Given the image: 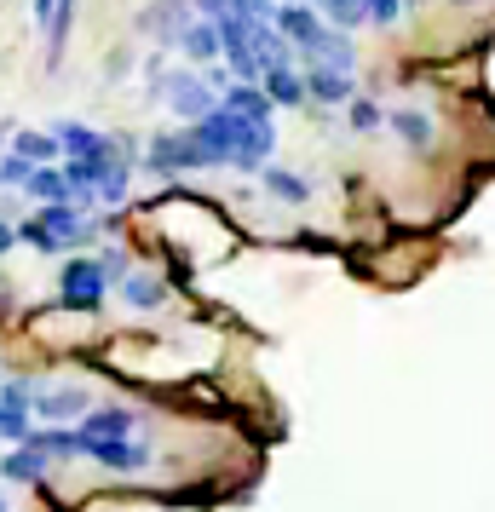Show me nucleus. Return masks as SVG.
Returning a JSON list of instances; mask_svg holds the SVG:
<instances>
[{
	"label": "nucleus",
	"mask_w": 495,
	"mask_h": 512,
	"mask_svg": "<svg viewBox=\"0 0 495 512\" xmlns=\"http://www.w3.org/2000/svg\"><path fill=\"white\" fill-rule=\"evenodd\" d=\"M87 231H93V225H81L70 208H47L35 225H24V242H35V248H47L52 254V248H64V242H81Z\"/></svg>",
	"instance_id": "nucleus-1"
},
{
	"label": "nucleus",
	"mask_w": 495,
	"mask_h": 512,
	"mask_svg": "<svg viewBox=\"0 0 495 512\" xmlns=\"http://www.w3.org/2000/svg\"><path fill=\"white\" fill-rule=\"evenodd\" d=\"M162 87H167V104L179 110V116H190L196 127L213 116V93L196 81V75H185V70H173V75H162Z\"/></svg>",
	"instance_id": "nucleus-2"
},
{
	"label": "nucleus",
	"mask_w": 495,
	"mask_h": 512,
	"mask_svg": "<svg viewBox=\"0 0 495 512\" xmlns=\"http://www.w3.org/2000/svg\"><path fill=\"white\" fill-rule=\"evenodd\" d=\"M98 294H104V271H98L93 259H70L64 265V305L70 311H93Z\"/></svg>",
	"instance_id": "nucleus-3"
},
{
	"label": "nucleus",
	"mask_w": 495,
	"mask_h": 512,
	"mask_svg": "<svg viewBox=\"0 0 495 512\" xmlns=\"http://www.w3.org/2000/svg\"><path fill=\"white\" fill-rule=\"evenodd\" d=\"M150 167H213V150L196 133H179V139H162L150 150Z\"/></svg>",
	"instance_id": "nucleus-4"
},
{
	"label": "nucleus",
	"mask_w": 495,
	"mask_h": 512,
	"mask_svg": "<svg viewBox=\"0 0 495 512\" xmlns=\"http://www.w3.org/2000/svg\"><path fill=\"white\" fill-rule=\"evenodd\" d=\"M133 432V409H98V415H87V426H81V438L87 443H116Z\"/></svg>",
	"instance_id": "nucleus-5"
},
{
	"label": "nucleus",
	"mask_w": 495,
	"mask_h": 512,
	"mask_svg": "<svg viewBox=\"0 0 495 512\" xmlns=\"http://www.w3.org/2000/svg\"><path fill=\"white\" fill-rule=\"evenodd\" d=\"M277 24H283V35H294L306 52H317V41H323V24L311 18L306 6H283V12H277Z\"/></svg>",
	"instance_id": "nucleus-6"
},
{
	"label": "nucleus",
	"mask_w": 495,
	"mask_h": 512,
	"mask_svg": "<svg viewBox=\"0 0 495 512\" xmlns=\"http://www.w3.org/2000/svg\"><path fill=\"white\" fill-rule=\"evenodd\" d=\"M87 455H93L98 466H116V472H139L144 466V449H133V443H87Z\"/></svg>",
	"instance_id": "nucleus-7"
},
{
	"label": "nucleus",
	"mask_w": 495,
	"mask_h": 512,
	"mask_svg": "<svg viewBox=\"0 0 495 512\" xmlns=\"http://www.w3.org/2000/svg\"><path fill=\"white\" fill-rule=\"evenodd\" d=\"M306 87H311V98H323V104H346V98H352V75L346 70H311Z\"/></svg>",
	"instance_id": "nucleus-8"
},
{
	"label": "nucleus",
	"mask_w": 495,
	"mask_h": 512,
	"mask_svg": "<svg viewBox=\"0 0 495 512\" xmlns=\"http://www.w3.org/2000/svg\"><path fill=\"white\" fill-rule=\"evenodd\" d=\"M352 41L340 35V29H323V41H317V70H346L352 75Z\"/></svg>",
	"instance_id": "nucleus-9"
},
{
	"label": "nucleus",
	"mask_w": 495,
	"mask_h": 512,
	"mask_svg": "<svg viewBox=\"0 0 495 512\" xmlns=\"http://www.w3.org/2000/svg\"><path fill=\"white\" fill-rule=\"evenodd\" d=\"M0 472H6V478H18V484H41V472H47V455H41L35 443H24L18 455H6V461H0Z\"/></svg>",
	"instance_id": "nucleus-10"
},
{
	"label": "nucleus",
	"mask_w": 495,
	"mask_h": 512,
	"mask_svg": "<svg viewBox=\"0 0 495 512\" xmlns=\"http://www.w3.org/2000/svg\"><path fill=\"white\" fill-rule=\"evenodd\" d=\"M225 110H231V116H242V121H260V127H271V98H265V93L231 87V93H225Z\"/></svg>",
	"instance_id": "nucleus-11"
},
{
	"label": "nucleus",
	"mask_w": 495,
	"mask_h": 512,
	"mask_svg": "<svg viewBox=\"0 0 495 512\" xmlns=\"http://www.w3.org/2000/svg\"><path fill=\"white\" fill-rule=\"evenodd\" d=\"M179 47H185L190 58H213V52L225 47V35H219V24H185L179 29Z\"/></svg>",
	"instance_id": "nucleus-12"
},
{
	"label": "nucleus",
	"mask_w": 495,
	"mask_h": 512,
	"mask_svg": "<svg viewBox=\"0 0 495 512\" xmlns=\"http://www.w3.org/2000/svg\"><path fill=\"white\" fill-rule=\"evenodd\" d=\"M29 196H41V202H52V208H64V196H70V173H52V167H35V179H29Z\"/></svg>",
	"instance_id": "nucleus-13"
},
{
	"label": "nucleus",
	"mask_w": 495,
	"mask_h": 512,
	"mask_svg": "<svg viewBox=\"0 0 495 512\" xmlns=\"http://www.w3.org/2000/svg\"><path fill=\"white\" fill-rule=\"evenodd\" d=\"M265 98H271V104H300V98H306V81L294 70H265Z\"/></svg>",
	"instance_id": "nucleus-14"
},
{
	"label": "nucleus",
	"mask_w": 495,
	"mask_h": 512,
	"mask_svg": "<svg viewBox=\"0 0 495 512\" xmlns=\"http://www.w3.org/2000/svg\"><path fill=\"white\" fill-rule=\"evenodd\" d=\"M58 139L70 144L75 156H104V150H110V144L98 139L93 127H81V121H64V127H58Z\"/></svg>",
	"instance_id": "nucleus-15"
},
{
	"label": "nucleus",
	"mask_w": 495,
	"mask_h": 512,
	"mask_svg": "<svg viewBox=\"0 0 495 512\" xmlns=\"http://www.w3.org/2000/svg\"><path fill=\"white\" fill-rule=\"evenodd\" d=\"M392 127H398L403 144H415V150H426V144H432V121L415 116V110H398V116H392Z\"/></svg>",
	"instance_id": "nucleus-16"
},
{
	"label": "nucleus",
	"mask_w": 495,
	"mask_h": 512,
	"mask_svg": "<svg viewBox=\"0 0 495 512\" xmlns=\"http://www.w3.org/2000/svg\"><path fill=\"white\" fill-rule=\"evenodd\" d=\"M81 409H87V397H81V392H47V397H41V415H47V420L81 415Z\"/></svg>",
	"instance_id": "nucleus-17"
},
{
	"label": "nucleus",
	"mask_w": 495,
	"mask_h": 512,
	"mask_svg": "<svg viewBox=\"0 0 495 512\" xmlns=\"http://www.w3.org/2000/svg\"><path fill=\"white\" fill-rule=\"evenodd\" d=\"M265 190H271V196H288V202H306L311 196V190L300 185L294 173H283V167H265Z\"/></svg>",
	"instance_id": "nucleus-18"
},
{
	"label": "nucleus",
	"mask_w": 495,
	"mask_h": 512,
	"mask_svg": "<svg viewBox=\"0 0 495 512\" xmlns=\"http://www.w3.org/2000/svg\"><path fill=\"white\" fill-rule=\"evenodd\" d=\"M52 150H58V144L41 139V133H18V156H24V162H47Z\"/></svg>",
	"instance_id": "nucleus-19"
},
{
	"label": "nucleus",
	"mask_w": 495,
	"mask_h": 512,
	"mask_svg": "<svg viewBox=\"0 0 495 512\" xmlns=\"http://www.w3.org/2000/svg\"><path fill=\"white\" fill-rule=\"evenodd\" d=\"M127 300H133V305H156V300H162V282H150V277H127Z\"/></svg>",
	"instance_id": "nucleus-20"
},
{
	"label": "nucleus",
	"mask_w": 495,
	"mask_h": 512,
	"mask_svg": "<svg viewBox=\"0 0 495 512\" xmlns=\"http://www.w3.org/2000/svg\"><path fill=\"white\" fill-rule=\"evenodd\" d=\"M29 179H35V167H29L24 156H6V162H0V185H29Z\"/></svg>",
	"instance_id": "nucleus-21"
},
{
	"label": "nucleus",
	"mask_w": 495,
	"mask_h": 512,
	"mask_svg": "<svg viewBox=\"0 0 495 512\" xmlns=\"http://www.w3.org/2000/svg\"><path fill=\"white\" fill-rule=\"evenodd\" d=\"M329 12L340 24H363V18H369V0H329Z\"/></svg>",
	"instance_id": "nucleus-22"
},
{
	"label": "nucleus",
	"mask_w": 495,
	"mask_h": 512,
	"mask_svg": "<svg viewBox=\"0 0 495 512\" xmlns=\"http://www.w3.org/2000/svg\"><path fill=\"white\" fill-rule=\"evenodd\" d=\"M0 432H6V438H29V415H18V409H0Z\"/></svg>",
	"instance_id": "nucleus-23"
},
{
	"label": "nucleus",
	"mask_w": 495,
	"mask_h": 512,
	"mask_svg": "<svg viewBox=\"0 0 495 512\" xmlns=\"http://www.w3.org/2000/svg\"><path fill=\"white\" fill-rule=\"evenodd\" d=\"M398 12H403V0H369V18H375V24H392Z\"/></svg>",
	"instance_id": "nucleus-24"
},
{
	"label": "nucleus",
	"mask_w": 495,
	"mask_h": 512,
	"mask_svg": "<svg viewBox=\"0 0 495 512\" xmlns=\"http://www.w3.org/2000/svg\"><path fill=\"white\" fill-rule=\"evenodd\" d=\"M352 121H357V133H369V127L380 121V110L375 104H352Z\"/></svg>",
	"instance_id": "nucleus-25"
},
{
	"label": "nucleus",
	"mask_w": 495,
	"mask_h": 512,
	"mask_svg": "<svg viewBox=\"0 0 495 512\" xmlns=\"http://www.w3.org/2000/svg\"><path fill=\"white\" fill-rule=\"evenodd\" d=\"M6 248H12V231H6V225H0V254H6Z\"/></svg>",
	"instance_id": "nucleus-26"
},
{
	"label": "nucleus",
	"mask_w": 495,
	"mask_h": 512,
	"mask_svg": "<svg viewBox=\"0 0 495 512\" xmlns=\"http://www.w3.org/2000/svg\"><path fill=\"white\" fill-rule=\"evenodd\" d=\"M294 6H306V0H294Z\"/></svg>",
	"instance_id": "nucleus-27"
}]
</instances>
